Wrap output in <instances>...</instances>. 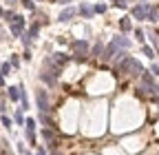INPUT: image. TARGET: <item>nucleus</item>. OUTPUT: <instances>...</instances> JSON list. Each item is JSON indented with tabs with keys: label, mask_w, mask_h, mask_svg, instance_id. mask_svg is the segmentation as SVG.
I'll list each match as a JSON object with an SVG mask.
<instances>
[{
	"label": "nucleus",
	"mask_w": 159,
	"mask_h": 155,
	"mask_svg": "<svg viewBox=\"0 0 159 155\" xmlns=\"http://www.w3.org/2000/svg\"><path fill=\"white\" fill-rule=\"evenodd\" d=\"M144 73V67H142V62L139 60H135V58H126V60H122L117 64V69H115V75H142Z\"/></svg>",
	"instance_id": "nucleus-1"
},
{
	"label": "nucleus",
	"mask_w": 159,
	"mask_h": 155,
	"mask_svg": "<svg viewBox=\"0 0 159 155\" xmlns=\"http://www.w3.org/2000/svg\"><path fill=\"white\" fill-rule=\"evenodd\" d=\"M71 47L75 51V60H86V53H89V42L86 40H75Z\"/></svg>",
	"instance_id": "nucleus-2"
},
{
	"label": "nucleus",
	"mask_w": 159,
	"mask_h": 155,
	"mask_svg": "<svg viewBox=\"0 0 159 155\" xmlns=\"http://www.w3.org/2000/svg\"><path fill=\"white\" fill-rule=\"evenodd\" d=\"M142 82H144V89L148 91V93H152V95H159V84L152 80V75L150 73H142Z\"/></svg>",
	"instance_id": "nucleus-3"
},
{
	"label": "nucleus",
	"mask_w": 159,
	"mask_h": 155,
	"mask_svg": "<svg viewBox=\"0 0 159 155\" xmlns=\"http://www.w3.org/2000/svg\"><path fill=\"white\" fill-rule=\"evenodd\" d=\"M9 29H11V35H20L25 29V18L22 16H13L9 20Z\"/></svg>",
	"instance_id": "nucleus-4"
},
{
	"label": "nucleus",
	"mask_w": 159,
	"mask_h": 155,
	"mask_svg": "<svg viewBox=\"0 0 159 155\" xmlns=\"http://www.w3.org/2000/svg\"><path fill=\"white\" fill-rule=\"evenodd\" d=\"M148 9H150L148 2H142V5L133 7V18L135 20H148Z\"/></svg>",
	"instance_id": "nucleus-5"
},
{
	"label": "nucleus",
	"mask_w": 159,
	"mask_h": 155,
	"mask_svg": "<svg viewBox=\"0 0 159 155\" xmlns=\"http://www.w3.org/2000/svg\"><path fill=\"white\" fill-rule=\"evenodd\" d=\"M35 100H38V109H40V113H44V115H47V111H49V98H47V91H38V93H35Z\"/></svg>",
	"instance_id": "nucleus-6"
},
{
	"label": "nucleus",
	"mask_w": 159,
	"mask_h": 155,
	"mask_svg": "<svg viewBox=\"0 0 159 155\" xmlns=\"http://www.w3.org/2000/svg\"><path fill=\"white\" fill-rule=\"evenodd\" d=\"M40 80H42V82H47L49 87H53V84H55V80H57V75H55L53 71H47V69H44L42 73H40Z\"/></svg>",
	"instance_id": "nucleus-7"
},
{
	"label": "nucleus",
	"mask_w": 159,
	"mask_h": 155,
	"mask_svg": "<svg viewBox=\"0 0 159 155\" xmlns=\"http://www.w3.org/2000/svg\"><path fill=\"white\" fill-rule=\"evenodd\" d=\"M73 16H75V9H71V7H66V9H64L62 13H60V18H57V20H60V22H69V20H71V18H73Z\"/></svg>",
	"instance_id": "nucleus-8"
},
{
	"label": "nucleus",
	"mask_w": 159,
	"mask_h": 155,
	"mask_svg": "<svg viewBox=\"0 0 159 155\" xmlns=\"http://www.w3.org/2000/svg\"><path fill=\"white\" fill-rule=\"evenodd\" d=\"M42 138H44V142H47L49 146H55V135H53L51 129H44V131H42Z\"/></svg>",
	"instance_id": "nucleus-9"
},
{
	"label": "nucleus",
	"mask_w": 159,
	"mask_h": 155,
	"mask_svg": "<svg viewBox=\"0 0 159 155\" xmlns=\"http://www.w3.org/2000/svg\"><path fill=\"white\" fill-rule=\"evenodd\" d=\"M119 29H122V31H130V29H133V22H130L128 16H124L122 20H119Z\"/></svg>",
	"instance_id": "nucleus-10"
},
{
	"label": "nucleus",
	"mask_w": 159,
	"mask_h": 155,
	"mask_svg": "<svg viewBox=\"0 0 159 155\" xmlns=\"http://www.w3.org/2000/svg\"><path fill=\"white\" fill-rule=\"evenodd\" d=\"M113 42H115L117 47H124V49H128V47H130V40H128V38H124V35H117Z\"/></svg>",
	"instance_id": "nucleus-11"
},
{
	"label": "nucleus",
	"mask_w": 159,
	"mask_h": 155,
	"mask_svg": "<svg viewBox=\"0 0 159 155\" xmlns=\"http://www.w3.org/2000/svg\"><path fill=\"white\" fill-rule=\"evenodd\" d=\"M115 49H117V45H115V42H111V45L106 47V51H104V55H102V58H104V60H111V58L115 55Z\"/></svg>",
	"instance_id": "nucleus-12"
},
{
	"label": "nucleus",
	"mask_w": 159,
	"mask_h": 155,
	"mask_svg": "<svg viewBox=\"0 0 159 155\" xmlns=\"http://www.w3.org/2000/svg\"><path fill=\"white\" fill-rule=\"evenodd\" d=\"M7 93H9V98H11V100H20V95H22V89H20V87H11Z\"/></svg>",
	"instance_id": "nucleus-13"
},
{
	"label": "nucleus",
	"mask_w": 159,
	"mask_h": 155,
	"mask_svg": "<svg viewBox=\"0 0 159 155\" xmlns=\"http://www.w3.org/2000/svg\"><path fill=\"white\" fill-rule=\"evenodd\" d=\"M53 60H55L60 67H62V64H66V62L71 60V58H69V55H64V53H53Z\"/></svg>",
	"instance_id": "nucleus-14"
},
{
	"label": "nucleus",
	"mask_w": 159,
	"mask_h": 155,
	"mask_svg": "<svg viewBox=\"0 0 159 155\" xmlns=\"http://www.w3.org/2000/svg\"><path fill=\"white\" fill-rule=\"evenodd\" d=\"M80 13H82V16H84V18H91V16H93V13H95V9H93V7H89V5H84V2H82V7H80Z\"/></svg>",
	"instance_id": "nucleus-15"
},
{
	"label": "nucleus",
	"mask_w": 159,
	"mask_h": 155,
	"mask_svg": "<svg viewBox=\"0 0 159 155\" xmlns=\"http://www.w3.org/2000/svg\"><path fill=\"white\" fill-rule=\"evenodd\" d=\"M38 31H40V25H38V22H33V25H31V29H29V38H35V35H38Z\"/></svg>",
	"instance_id": "nucleus-16"
},
{
	"label": "nucleus",
	"mask_w": 159,
	"mask_h": 155,
	"mask_svg": "<svg viewBox=\"0 0 159 155\" xmlns=\"http://www.w3.org/2000/svg\"><path fill=\"white\" fill-rule=\"evenodd\" d=\"M93 55H104V47H102V42H97V45L93 47Z\"/></svg>",
	"instance_id": "nucleus-17"
},
{
	"label": "nucleus",
	"mask_w": 159,
	"mask_h": 155,
	"mask_svg": "<svg viewBox=\"0 0 159 155\" xmlns=\"http://www.w3.org/2000/svg\"><path fill=\"white\" fill-rule=\"evenodd\" d=\"M148 20H150V22H157V9H155V7L148 9Z\"/></svg>",
	"instance_id": "nucleus-18"
},
{
	"label": "nucleus",
	"mask_w": 159,
	"mask_h": 155,
	"mask_svg": "<svg viewBox=\"0 0 159 155\" xmlns=\"http://www.w3.org/2000/svg\"><path fill=\"white\" fill-rule=\"evenodd\" d=\"M25 126H27V131H35V120H33V118H29V120L25 122Z\"/></svg>",
	"instance_id": "nucleus-19"
},
{
	"label": "nucleus",
	"mask_w": 159,
	"mask_h": 155,
	"mask_svg": "<svg viewBox=\"0 0 159 155\" xmlns=\"http://www.w3.org/2000/svg\"><path fill=\"white\" fill-rule=\"evenodd\" d=\"M113 7H119V9H126V0H113Z\"/></svg>",
	"instance_id": "nucleus-20"
},
{
	"label": "nucleus",
	"mask_w": 159,
	"mask_h": 155,
	"mask_svg": "<svg viewBox=\"0 0 159 155\" xmlns=\"http://www.w3.org/2000/svg\"><path fill=\"white\" fill-rule=\"evenodd\" d=\"M142 51H144V53H146V55L150 58V60H152V58H155V49H150V47H144Z\"/></svg>",
	"instance_id": "nucleus-21"
},
{
	"label": "nucleus",
	"mask_w": 159,
	"mask_h": 155,
	"mask_svg": "<svg viewBox=\"0 0 159 155\" xmlns=\"http://www.w3.org/2000/svg\"><path fill=\"white\" fill-rule=\"evenodd\" d=\"M20 2H22V5H25V7H27L29 11H31V9H35V5H33V0H20Z\"/></svg>",
	"instance_id": "nucleus-22"
},
{
	"label": "nucleus",
	"mask_w": 159,
	"mask_h": 155,
	"mask_svg": "<svg viewBox=\"0 0 159 155\" xmlns=\"http://www.w3.org/2000/svg\"><path fill=\"white\" fill-rule=\"evenodd\" d=\"M135 38H137L139 42H144V31L142 29H135Z\"/></svg>",
	"instance_id": "nucleus-23"
},
{
	"label": "nucleus",
	"mask_w": 159,
	"mask_h": 155,
	"mask_svg": "<svg viewBox=\"0 0 159 155\" xmlns=\"http://www.w3.org/2000/svg\"><path fill=\"white\" fill-rule=\"evenodd\" d=\"M93 9H95V13H104L106 11V5H95Z\"/></svg>",
	"instance_id": "nucleus-24"
},
{
	"label": "nucleus",
	"mask_w": 159,
	"mask_h": 155,
	"mask_svg": "<svg viewBox=\"0 0 159 155\" xmlns=\"http://www.w3.org/2000/svg\"><path fill=\"white\" fill-rule=\"evenodd\" d=\"M27 140H29L31 144L35 142V131H27Z\"/></svg>",
	"instance_id": "nucleus-25"
},
{
	"label": "nucleus",
	"mask_w": 159,
	"mask_h": 155,
	"mask_svg": "<svg viewBox=\"0 0 159 155\" xmlns=\"http://www.w3.org/2000/svg\"><path fill=\"white\" fill-rule=\"evenodd\" d=\"M9 69H11V62H5V64H2V69H0V71H2V75H5V73H9Z\"/></svg>",
	"instance_id": "nucleus-26"
},
{
	"label": "nucleus",
	"mask_w": 159,
	"mask_h": 155,
	"mask_svg": "<svg viewBox=\"0 0 159 155\" xmlns=\"http://www.w3.org/2000/svg\"><path fill=\"white\" fill-rule=\"evenodd\" d=\"M2 124H5V126H7V129H11V120H9V118H7V115H2Z\"/></svg>",
	"instance_id": "nucleus-27"
},
{
	"label": "nucleus",
	"mask_w": 159,
	"mask_h": 155,
	"mask_svg": "<svg viewBox=\"0 0 159 155\" xmlns=\"http://www.w3.org/2000/svg\"><path fill=\"white\" fill-rule=\"evenodd\" d=\"M18 64H20V60H18L16 55H11V67H18Z\"/></svg>",
	"instance_id": "nucleus-28"
},
{
	"label": "nucleus",
	"mask_w": 159,
	"mask_h": 155,
	"mask_svg": "<svg viewBox=\"0 0 159 155\" xmlns=\"http://www.w3.org/2000/svg\"><path fill=\"white\" fill-rule=\"evenodd\" d=\"M29 40H31V38H29V33H25V35H22V42H25L27 47H29Z\"/></svg>",
	"instance_id": "nucleus-29"
},
{
	"label": "nucleus",
	"mask_w": 159,
	"mask_h": 155,
	"mask_svg": "<svg viewBox=\"0 0 159 155\" xmlns=\"http://www.w3.org/2000/svg\"><path fill=\"white\" fill-rule=\"evenodd\" d=\"M38 155H47V153H44V148H40V151H38Z\"/></svg>",
	"instance_id": "nucleus-30"
},
{
	"label": "nucleus",
	"mask_w": 159,
	"mask_h": 155,
	"mask_svg": "<svg viewBox=\"0 0 159 155\" xmlns=\"http://www.w3.org/2000/svg\"><path fill=\"white\" fill-rule=\"evenodd\" d=\"M5 82V78H2V71H0V84H2Z\"/></svg>",
	"instance_id": "nucleus-31"
},
{
	"label": "nucleus",
	"mask_w": 159,
	"mask_h": 155,
	"mask_svg": "<svg viewBox=\"0 0 159 155\" xmlns=\"http://www.w3.org/2000/svg\"><path fill=\"white\" fill-rule=\"evenodd\" d=\"M0 16H5V11H2V7H0Z\"/></svg>",
	"instance_id": "nucleus-32"
},
{
	"label": "nucleus",
	"mask_w": 159,
	"mask_h": 155,
	"mask_svg": "<svg viewBox=\"0 0 159 155\" xmlns=\"http://www.w3.org/2000/svg\"><path fill=\"white\" fill-rule=\"evenodd\" d=\"M7 2H11V5H13V2H16V0H7Z\"/></svg>",
	"instance_id": "nucleus-33"
},
{
	"label": "nucleus",
	"mask_w": 159,
	"mask_h": 155,
	"mask_svg": "<svg viewBox=\"0 0 159 155\" xmlns=\"http://www.w3.org/2000/svg\"><path fill=\"white\" fill-rule=\"evenodd\" d=\"M25 155H31V153H29V151H25Z\"/></svg>",
	"instance_id": "nucleus-34"
}]
</instances>
